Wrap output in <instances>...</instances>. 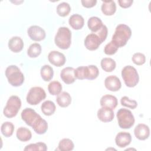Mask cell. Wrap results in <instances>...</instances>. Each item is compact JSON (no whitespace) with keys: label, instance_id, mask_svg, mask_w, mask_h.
<instances>
[{"label":"cell","instance_id":"12","mask_svg":"<svg viewBox=\"0 0 151 151\" xmlns=\"http://www.w3.org/2000/svg\"><path fill=\"white\" fill-rule=\"evenodd\" d=\"M105 87L111 91H119L121 87L122 83L120 79L116 76H109L105 78Z\"/></svg>","mask_w":151,"mask_h":151},{"label":"cell","instance_id":"31","mask_svg":"<svg viewBox=\"0 0 151 151\" xmlns=\"http://www.w3.org/2000/svg\"><path fill=\"white\" fill-rule=\"evenodd\" d=\"M41 46L38 43H33L30 45L27 50V54L30 58H36L41 52Z\"/></svg>","mask_w":151,"mask_h":151},{"label":"cell","instance_id":"8","mask_svg":"<svg viewBox=\"0 0 151 151\" xmlns=\"http://www.w3.org/2000/svg\"><path fill=\"white\" fill-rule=\"evenodd\" d=\"M21 116L22 120L24 121L27 125L32 127L40 115L31 108H25L22 111Z\"/></svg>","mask_w":151,"mask_h":151},{"label":"cell","instance_id":"3","mask_svg":"<svg viewBox=\"0 0 151 151\" xmlns=\"http://www.w3.org/2000/svg\"><path fill=\"white\" fill-rule=\"evenodd\" d=\"M5 76L8 83L14 87H19L24 82V76L15 65H11L5 70Z\"/></svg>","mask_w":151,"mask_h":151},{"label":"cell","instance_id":"11","mask_svg":"<svg viewBox=\"0 0 151 151\" xmlns=\"http://www.w3.org/2000/svg\"><path fill=\"white\" fill-rule=\"evenodd\" d=\"M48 59L51 64L58 67L64 65L66 61L65 55L58 51H51L48 55Z\"/></svg>","mask_w":151,"mask_h":151},{"label":"cell","instance_id":"38","mask_svg":"<svg viewBox=\"0 0 151 151\" xmlns=\"http://www.w3.org/2000/svg\"><path fill=\"white\" fill-rule=\"evenodd\" d=\"M107 33H108L107 28L105 25H103L102 27L100 28V29L97 32H96L95 34H96L99 36L101 42H103L106 40L107 36Z\"/></svg>","mask_w":151,"mask_h":151},{"label":"cell","instance_id":"28","mask_svg":"<svg viewBox=\"0 0 151 151\" xmlns=\"http://www.w3.org/2000/svg\"><path fill=\"white\" fill-rule=\"evenodd\" d=\"M40 74L44 81H49L52 80L54 76L53 68L49 65H44L41 68Z\"/></svg>","mask_w":151,"mask_h":151},{"label":"cell","instance_id":"21","mask_svg":"<svg viewBox=\"0 0 151 151\" xmlns=\"http://www.w3.org/2000/svg\"><path fill=\"white\" fill-rule=\"evenodd\" d=\"M99 75V70L97 66L89 65L84 66V78L89 80L96 79Z\"/></svg>","mask_w":151,"mask_h":151},{"label":"cell","instance_id":"17","mask_svg":"<svg viewBox=\"0 0 151 151\" xmlns=\"http://www.w3.org/2000/svg\"><path fill=\"white\" fill-rule=\"evenodd\" d=\"M100 103L101 107H106L113 110L117 106L118 101L115 96L110 94H106L101 97Z\"/></svg>","mask_w":151,"mask_h":151},{"label":"cell","instance_id":"16","mask_svg":"<svg viewBox=\"0 0 151 151\" xmlns=\"http://www.w3.org/2000/svg\"><path fill=\"white\" fill-rule=\"evenodd\" d=\"M97 117L103 122H111L114 117V114L113 109L106 107H101L97 111Z\"/></svg>","mask_w":151,"mask_h":151},{"label":"cell","instance_id":"37","mask_svg":"<svg viewBox=\"0 0 151 151\" xmlns=\"http://www.w3.org/2000/svg\"><path fill=\"white\" fill-rule=\"evenodd\" d=\"M132 60L136 65H141L145 63L146 57L145 55L141 52H136L133 55Z\"/></svg>","mask_w":151,"mask_h":151},{"label":"cell","instance_id":"25","mask_svg":"<svg viewBox=\"0 0 151 151\" xmlns=\"http://www.w3.org/2000/svg\"><path fill=\"white\" fill-rule=\"evenodd\" d=\"M16 136L21 142H27L32 137V133L29 129L24 127H19L16 132Z\"/></svg>","mask_w":151,"mask_h":151},{"label":"cell","instance_id":"6","mask_svg":"<svg viewBox=\"0 0 151 151\" xmlns=\"http://www.w3.org/2000/svg\"><path fill=\"white\" fill-rule=\"evenodd\" d=\"M21 107L20 98L15 95L11 96L8 99L4 109V115L8 118H12L17 116Z\"/></svg>","mask_w":151,"mask_h":151},{"label":"cell","instance_id":"13","mask_svg":"<svg viewBox=\"0 0 151 151\" xmlns=\"http://www.w3.org/2000/svg\"><path fill=\"white\" fill-rule=\"evenodd\" d=\"M134 134L137 139L140 140H145L149 137V127L145 124L140 123L135 127L134 129Z\"/></svg>","mask_w":151,"mask_h":151},{"label":"cell","instance_id":"29","mask_svg":"<svg viewBox=\"0 0 151 151\" xmlns=\"http://www.w3.org/2000/svg\"><path fill=\"white\" fill-rule=\"evenodd\" d=\"M74 147V143L71 139L64 138L59 142L58 149L61 151H70L73 150Z\"/></svg>","mask_w":151,"mask_h":151},{"label":"cell","instance_id":"1","mask_svg":"<svg viewBox=\"0 0 151 151\" xmlns=\"http://www.w3.org/2000/svg\"><path fill=\"white\" fill-rule=\"evenodd\" d=\"M132 35V31L129 26L126 24H119L115 29L112 37V41L119 47L124 46Z\"/></svg>","mask_w":151,"mask_h":151},{"label":"cell","instance_id":"30","mask_svg":"<svg viewBox=\"0 0 151 151\" xmlns=\"http://www.w3.org/2000/svg\"><path fill=\"white\" fill-rule=\"evenodd\" d=\"M1 131L2 134L6 137H11L14 131V125L9 122H5L1 125Z\"/></svg>","mask_w":151,"mask_h":151},{"label":"cell","instance_id":"22","mask_svg":"<svg viewBox=\"0 0 151 151\" xmlns=\"http://www.w3.org/2000/svg\"><path fill=\"white\" fill-rule=\"evenodd\" d=\"M101 9L105 15H113L116 11V3L113 1H103Z\"/></svg>","mask_w":151,"mask_h":151},{"label":"cell","instance_id":"32","mask_svg":"<svg viewBox=\"0 0 151 151\" xmlns=\"http://www.w3.org/2000/svg\"><path fill=\"white\" fill-rule=\"evenodd\" d=\"M62 85L58 81H53L49 83L48 86V92L53 96L59 94L62 91Z\"/></svg>","mask_w":151,"mask_h":151},{"label":"cell","instance_id":"27","mask_svg":"<svg viewBox=\"0 0 151 151\" xmlns=\"http://www.w3.org/2000/svg\"><path fill=\"white\" fill-rule=\"evenodd\" d=\"M100 65L101 68L106 72L113 71L116 66L115 61L111 58H103L101 60Z\"/></svg>","mask_w":151,"mask_h":151},{"label":"cell","instance_id":"36","mask_svg":"<svg viewBox=\"0 0 151 151\" xmlns=\"http://www.w3.org/2000/svg\"><path fill=\"white\" fill-rule=\"evenodd\" d=\"M119 47L111 40L104 47V52L107 55H113L117 51Z\"/></svg>","mask_w":151,"mask_h":151},{"label":"cell","instance_id":"24","mask_svg":"<svg viewBox=\"0 0 151 151\" xmlns=\"http://www.w3.org/2000/svg\"><path fill=\"white\" fill-rule=\"evenodd\" d=\"M103 25L102 21L97 17H90L87 21V26L93 33L99 31Z\"/></svg>","mask_w":151,"mask_h":151},{"label":"cell","instance_id":"35","mask_svg":"<svg viewBox=\"0 0 151 151\" xmlns=\"http://www.w3.org/2000/svg\"><path fill=\"white\" fill-rule=\"evenodd\" d=\"M120 103L122 106L132 109H134L137 106V103L136 100H131L127 96L122 97L120 99Z\"/></svg>","mask_w":151,"mask_h":151},{"label":"cell","instance_id":"40","mask_svg":"<svg viewBox=\"0 0 151 151\" xmlns=\"http://www.w3.org/2000/svg\"><path fill=\"white\" fill-rule=\"evenodd\" d=\"M133 2V0H119L118 3L123 8H127L130 7Z\"/></svg>","mask_w":151,"mask_h":151},{"label":"cell","instance_id":"34","mask_svg":"<svg viewBox=\"0 0 151 151\" xmlns=\"http://www.w3.org/2000/svg\"><path fill=\"white\" fill-rule=\"evenodd\" d=\"M24 150H42L46 151L47 150V146L45 143L43 142H37L35 143H31L25 146L24 149Z\"/></svg>","mask_w":151,"mask_h":151},{"label":"cell","instance_id":"2","mask_svg":"<svg viewBox=\"0 0 151 151\" xmlns=\"http://www.w3.org/2000/svg\"><path fill=\"white\" fill-rule=\"evenodd\" d=\"M55 45L62 50L68 49L71 43V32L68 28L60 27L54 38Z\"/></svg>","mask_w":151,"mask_h":151},{"label":"cell","instance_id":"23","mask_svg":"<svg viewBox=\"0 0 151 151\" xmlns=\"http://www.w3.org/2000/svg\"><path fill=\"white\" fill-rule=\"evenodd\" d=\"M56 101L59 106L61 107H67L71 104V97L68 93L63 91L57 95Z\"/></svg>","mask_w":151,"mask_h":151},{"label":"cell","instance_id":"20","mask_svg":"<svg viewBox=\"0 0 151 151\" xmlns=\"http://www.w3.org/2000/svg\"><path fill=\"white\" fill-rule=\"evenodd\" d=\"M68 23L72 28L78 30L83 27L84 24V19L81 15L75 14L70 17Z\"/></svg>","mask_w":151,"mask_h":151},{"label":"cell","instance_id":"15","mask_svg":"<svg viewBox=\"0 0 151 151\" xmlns=\"http://www.w3.org/2000/svg\"><path fill=\"white\" fill-rule=\"evenodd\" d=\"M132 142L131 134L126 132H120L117 134L115 137L116 145L121 148L126 147Z\"/></svg>","mask_w":151,"mask_h":151},{"label":"cell","instance_id":"10","mask_svg":"<svg viewBox=\"0 0 151 151\" xmlns=\"http://www.w3.org/2000/svg\"><path fill=\"white\" fill-rule=\"evenodd\" d=\"M101 43L100 38L95 33L87 35L84 40V45L86 48L90 51L97 50Z\"/></svg>","mask_w":151,"mask_h":151},{"label":"cell","instance_id":"33","mask_svg":"<svg viewBox=\"0 0 151 151\" xmlns=\"http://www.w3.org/2000/svg\"><path fill=\"white\" fill-rule=\"evenodd\" d=\"M71 11V7L69 4L67 2H61L59 4L57 7V12L60 17L67 16Z\"/></svg>","mask_w":151,"mask_h":151},{"label":"cell","instance_id":"7","mask_svg":"<svg viewBox=\"0 0 151 151\" xmlns=\"http://www.w3.org/2000/svg\"><path fill=\"white\" fill-rule=\"evenodd\" d=\"M46 97L44 90L40 87H31L26 97L27 101L30 105H37Z\"/></svg>","mask_w":151,"mask_h":151},{"label":"cell","instance_id":"9","mask_svg":"<svg viewBox=\"0 0 151 151\" xmlns=\"http://www.w3.org/2000/svg\"><path fill=\"white\" fill-rule=\"evenodd\" d=\"M27 33L29 38L35 41H40L45 39L46 34L44 29L38 25H32L28 28Z\"/></svg>","mask_w":151,"mask_h":151},{"label":"cell","instance_id":"26","mask_svg":"<svg viewBox=\"0 0 151 151\" xmlns=\"http://www.w3.org/2000/svg\"><path fill=\"white\" fill-rule=\"evenodd\" d=\"M41 109L44 115L51 116L55 111L56 107L53 101L51 100H46L41 104Z\"/></svg>","mask_w":151,"mask_h":151},{"label":"cell","instance_id":"18","mask_svg":"<svg viewBox=\"0 0 151 151\" xmlns=\"http://www.w3.org/2000/svg\"><path fill=\"white\" fill-rule=\"evenodd\" d=\"M24 44L23 40L18 36L12 37L8 41L9 49L14 52H19L23 49Z\"/></svg>","mask_w":151,"mask_h":151},{"label":"cell","instance_id":"4","mask_svg":"<svg viewBox=\"0 0 151 151\" xmlns=\"http://www.w3.org/2000/svg\"><path fill=\"white\" fill-rule=\"evenodd\" d=\"M118 124L120 128L128 129L131 128L134 124V117L130 110L126 109H119L116 114Z\"/></svg>","mask_w":151,"mask_h":151},{"label":"cell","instance_id":"39","mask_svg":"<svg viewBox=\"0 0 151 151\" xmlns=\"http://www.w3.org/2000/svg\"><path fill=\"white\" fill-rule=\"evenodd\" d=\"M81 2L84 7L89 8L95 6L97 3V1L96 0H82L81 1Z\"/></svg>","mask_w":151,"mask_h":151},{"label":"cell","instance_id":"14","mask_svg":"<svg viewBox=\"0 0 151 151\" xmlns=\"http://www.w3.org/2000/svg\"><path fill=\"white\" fill-rule=\"evenodd\" d=\"M75 69L73 67H67L64 68L60 73L61 80L67 84H70L75 82L76 78L74 75Z\"/></svg>","mask_w":151,"mask_h":151},{"label":"cell","instance_id":"19","mask_svg":"<svg viewBox=\"0 0 151 151\" xmlns=\"http://www.w3.org/2000/svg\"><path fill=\"white\" fill-rule=\"evenodd\" d=\"M32 128L36 133L43 134L48 130V123L45 119L40 116L32 126Z\"/></svg>","mask_w":151,"mask_h":151},{"label":"cell","instance_id":"5","mask_svg":"<svg viewBox=\"0 0 151 151\" xmlns=\"http://www.w3.org/2000/svg\"><path fill=\"white\" fill-rule=\"evenodd\" d=\"M122 77L126 86L135 87L139 81V76L136 69L131 65L125 66L122 70Z\"/></svg>","mask_w":151,"mask_h":151}]
</instances>
